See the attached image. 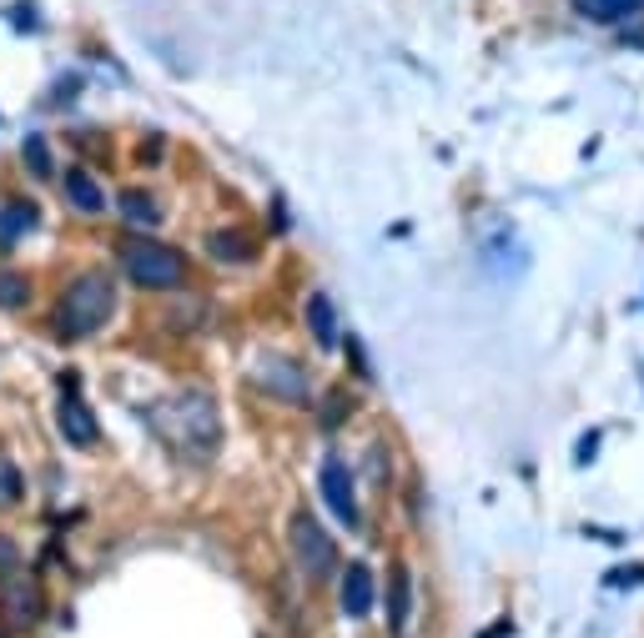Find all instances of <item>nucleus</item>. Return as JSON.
<instances>
[{
    "label": "nucleus",
    "instance_id": "nucleus-1",
    "mask_svg": "<svg viewBox=\"0 0 644 638\" xmlns=\"http://www.w3.org/2000/svg\"><path fill=\"white\" fill-rule=\"evenodd\" d=\"M116 312V287L101 272H81L71 277V287L60 292L56 302V337L60 343H81V337H96V332L111 322Z\"/></svg>",
    "mask_w": 644,
    "mask_h": 638
},
{
    "label": "nucleus",
    "instance_id": "nucleus-2",
    "mask_svg": "<svg viewBox=\"0 0 644 638\" xmlns=\"http://www.w3.org/2000/svg\"><path fill=\"white\" fill-rule=\"evenodd\" d=\"M146 423L162 433V443L171 448H191V458H212L216 452V407L212 398L191 392V398H171L167 407L146 413Z\"/></svg>",
    "mask_w": 644,
    "mask_h": 638
},
{
    "label": "nucleus",
    "instance_id": "nucleus-3",
    "mask_svg": "<svg viewBox=\"0 0 644 638\" xmlns=\"http://www.w3.org/2000/svg\"><path fill=\"white\" fill-rule=\"evenodd\" d=\"M116 257L126 282L142 287V292H177V287H187V257L177 247H167V242L126 237Z\"/></svg>",
    "mask_w": 644,
    "mask_h": 638
},
{
    "label": "nucleus",
    "instance_id": "nucleus-4",
    "mask_svg": "<svg viewBox=\"0 0 644 638\" xmlns=\"http://www.w3.org/2000/svg\"><path fill=\"white\" fill-rule=\"evenodd\" d=\"M287 544H292V558H298V568L312 583H327L337 573V544L327 538V528H322L312 513H292V523H287Z\"/></svg>",
    "mask_w": 644,
    "mask_h": 638
},
{
    "label": "nucleus",
    "instance_id": "nucleus-5",
    "mask_svg": "<svg viewBox=\"0 0 644 638\" xmlns=\"http://www.w3.org/2000/svg\"><path fill=\"white\" fill-rule=\"evenodd\" d=\"M318 493H322V503H327V513H333L343 528H353L358 533L363 528V513H358V493H353V473H347V462L343 458H322V468H318Z\"/></svg>",
    "mask_w": 644,
    "mask_h": 638
},
{
    "label": "nucleus",
    "instance_id": "nucleus-6",
    "mask_svg": "<svg viewBox=\"0 0 644 638\" xmlns=\"http://www.w3.org/2000/svg\"><path fill=\"white\" fill-rule=\"evenodd\" d=\"M0 589H5L0 614H5V624H11V628H31L41 614H46V593H41L36 579H21V573H15V579L0 583Z\"/></svg>",
    "mask_w": 644,
    "mask_h": 638
},
{
    "label": "nucleus",
    "instance_id": "nucleus-7",
    "mask_svg": "<svg viewBox=\"0 0 644 638\" xmlns=\"http://www.w3.org/2000/svg\"><path fill=\"white\" fill-rule=\"evenodd\" d=\"M56 423H60V438L71 443V448H96V443H101V427H96L91 407H86L76 392H66V398L56 402Z\"/></svg>",
    "mask_w": 644,
    "mask_h": 638
},
{
    "label": "nucleus",
    "instance_id": "nucleus-8",
    "mask_svg": "<svg viewBox=\"0 0 644 638\" xmlns=\"http://www.w3.org/2000/svg\"><path fill=\"white\" fill-rule=\"evenodd\" d=\"M36 222H41L36 201L5 197V201H0V247H15V242H21L25 232H36Z\"/></svg>",
    "mask_w": 644,
    "mask_h": 638
},
{
    "label": "nucleus",
    "instance_id": "nucleus-9",
    "mask_svg": "<svg viewBox=\"0 0 644 638\" xmlns=\"http://www.w3.org/2000/svg\"><path fill=\"white\" fill-rule=\"evenodd\" d=\"M373 608V573L368 563H347L343 568V614L347 618H368Z\"/></svg>",
    "mask_w": 644,
    "mask_h": 638
},
{
    "label": "nucleus",
    "instance_id": "nucleus-10",
    "mask_svg": "<svg viewBox=\"0 0 644 638\" xmlns=\"http://www.w3.org/2000/svg\"><path fill=\"white\" fill-rule=\"evenodd\" d=\"M66 201H71L76 212L96 216V212H107V191H101V181L86 171V166H76V171H66Z\"/></svg>",
    "mask_w": 644,
    "mask_h": 638
},
{
    "label": "nucleus",
    "instance_id": "nucleus-11",
    "mask_svg": "<svg viewBox=\"0 0 644 638\" xmlns=\"http://www.w3.org/2000/svg\"><path fill=\"white\" fill-rule=\"evenodd\" d=\"M574 11L585 15V21L620 25V21H630V15L644 11V0H574Z\"/></svg>",
    "mask_w": 644,
    "mask_h": 638
},
{
    "label": "nucleus",
    "instance_id": "nucleus-12",
    "mask_svg": "<svg viewBox=\"0 0 644 638\" xmlns=\"http://www.w3.org/2000/svg\"><path fill=\"white\" fill-rule=\"evenodd\" d=\"M308 327L318 337V347H337V307L327 302V292L308 296Z\"/></svg>",
    "mask_w": 644,
    "mask_h": 638
},
{
    "label": "nucleus",
    "instance_id": "nucleus-13",
    "mask_svg": "<svg viewBox=\"0 0 644 638\" xmlns=\"http://www.w3.org/2000/svg\"><path fill=\"white\" fill-rule=\"evenodd\" d=\"M408 608H413V583H408V568H393V583H388V624H393V634H403Z\"/></svg>",
    "mask_w": 644,
    "mask_h": 638
},
{
    "label": "nucleus",
    "instance_id": "nucleus-14",
    "mask_svg": "<svg viewBox=\"0 0 644 638\" xmlns=\"http://www.w3.org/2000/svg\"><path fill=\"white\" fill-rule=\"evenodd\" d=\"M121 216L132 226H156L162 222V206H156V197H146V191H121Z\"/></svg>",
    "mask_w": 644,
    "mask_h": 638
},
{
    "label": "nucleus",
    "instance_id": "nucleus-15",
    "mask_svg": "<svg viewBox=\"0 0 644 638\" xmlns=\"http://www.w3.org/2000/svg\"><path fill=\"white\" fill-rule=\"evenodd\" d=\"M0 307L5 312L31 307V282H25L21 272H0Z\"/></svg>",
    "mask_w": 644,
    "mask_h": 638
},
{
    "label": "nucleus",
    "instance_id": "nucleus-16",
    "mask_svg": "<svg viewBox=\"0 0 644 638\" xmlns=\"http://www.w3.org/2000/svg\"><path fill=\"white\" fill-rule=\"evenodd\" d=\"M21 156H25V171H31V177H51V171H56V161H51L46 136H25Z\"/></svg>",
    "mask_w": 644,
    "mask_h": 638
},
{
    "label": "nucleus",
    "instance_id": "nucleus-17",
    "mask_svg": "<svg viewBox=\"0 0 644 638\" xmlns=\"http://www.w3.org/2000/svg\"><path fill=\"white\" fill-rule=\"evenodd\" d=\"M212 257H222V261H247V257H252V242L242 237V232H216V237H212Z\"/></svg>",
    "mask_w": 644,
    "mask_h": 638
},
{
    "label": "nucleus",
    "instance_id": "nucleus-18",
    "mask_svg": "<svg viewBox=\"0 0 644 638\" xmlns=\"http://www.w3.org/2000/svg\"><path fill=\"white\" fill-rule=\"evenodd\" d=\"M25 483H21V468H15L5 452H0V508H11V503H21Z\"/></svg>",
    "mask_w": 644,
    "mask_h": 638
},
{
    "label": "nucleus",
    "instance_id": "nucleus-19",
    "mask_svg": "<svg viewBox=\"0 0 644 638\" xmlns=\"http://www.w3.org/2000/svg\"><path fill=\"white\" fill-rule=\"evenodd\" d=\"M15 573H21V548H15L11 538L0 533V583H11Z\"/></svg>",
    "mask_w": 644,
    "mask_h": 638
},
{
    "label": "nucleus",
    "instance_id": "nucleus-20",
    "mask_svg": "<svg viewBox=\"0 0 644 638\" xmlns=\"http://www.w3.org/2000/svg\"><path fill=\"white\" fill-rule=\"evenodd\" d=\"M156 152H162V142H156V136H152V142L142 146V166H156Z\"/></svg>",
    "mask_w": 644,
    "mask_h": 638
},
{
    "label": "nucleus",
    "instance_id": "nucleus-21",
    "mask_svg": "<svg viewBox=\"0 0 644 638\" xmlns=\"http://www.w3.org/2000/svg\"><path fill=\"white\" fill-rule=\"evenodd\" d=\"M624 41H630V46H640V51H644V31H630V36H624Z\"/></svg>",
    "mask_w": 644,
    "mask_h": 638
}]
</instances>
